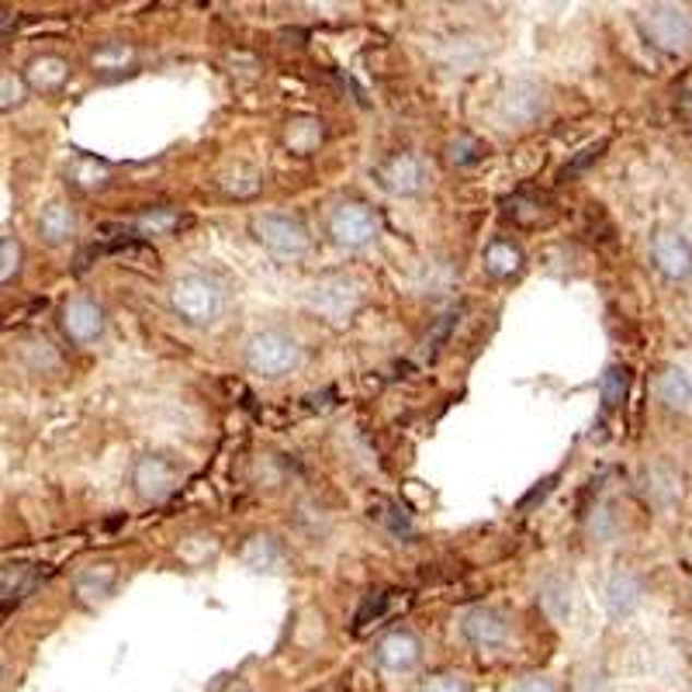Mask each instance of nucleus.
Masks as SVG:
<instances>
[{
  "label": "nucleus",
  "instance_id": "obj_1",
  "mask_svg": "<svg viewBox=\"0 0 692 692\" xmlns=\"http://www.w3.org/2000/svg\"><path fill=\"white\" fill-rule=\"evenodd\" d=\"M170 301H174V309L177 315L191 322V325H208L222 315V305H226V295H222V288L205 277V274H188V277H180L174 284V291H170Z\"/></svg>",
  "mask_w": 692,
  "mask_h": 692
},
{
  "label": "nucleus",
  "instance_id": "obj_2",
  "mask_svg": "<svg viewBox=\"0 0 692 692\" xmlns=\"http://www.w3.org/2000/svg\"><path fill=\"white\" fill-rule=\"evenodd\" d=\"M298 360H301V350H298V343L288 336V333H281V330H263L250 339L247 346V363H250V371L263 374V378H281V374H288L298 368Z\"/></svg>",
  "mask_w": 692,
  "mask_h": 692
},
{
  "label": "nucleus",
  "instance_id": "obj_3",
  "mask_svg": "<svg viewBox=\"0 0 692 692\" xmlns=\"http://www.w3.org/2000/svg\"><path fill=\"white\" fill-rule=\"evenodd\" d=\"M641 25H644L651 43H655L658 49H665V52H682V49L692 46V17L682 8H671V4L651 8L641 17Z\"/></svg>",
  "mask_w": 692,
  "mask_h": 692
},
{
  "label": "nucleus",
  "instance_id": "obj_4",
  "mask_svg": "<svg viewBox=\"0 0 692 692\" xmlns=\"http://www.w3.org/2000/svg\"><path fill=\"white\" fill-rule=\"evenodd\" d=\"M253 236L277 256H301L305 250L312 247V239H309V232H305L301 222L288 218V215H263V218H256L253 222Z\"/></svg>",
  "mask_w": 692,
  "mask_h": 692
},
{
  "label": "nucleus",
  "instance_id": "obj_5",
  "mask_svg": "<svg viewBox=\"0 0 692 692\" xmlns=\"http://www.w3.org/2000/svg\"><path fill=\"white\" fill-rule=\"evenodd\" d=\"M330 236L346 250L368 247V242L378 236V218L363 205H339L330 218Z\"/></svg>",
  "mask_w": 692,
  "mask_h": 692
},
{
  "label": "nucleus",
  "instance_id": "obj_6",
  "mask_svg": "<svg viewBox=\"0 0 692 692\" xmlns=\"http://www.w3.org/2000/svg\"><path fill=\"white\" fill-rule=\"evenodd\" d=\"M378 177H381V184L389 188L392 194H419L426 188V180H430V174H426V163L416 153L389 156L378 167Z\"/></svg>",
  "mask_w": 692,
  "mask_h": 692
},
{
  "label": "nucleus",
  "instance_id": "obj_7",
  "mask_svg": "<svg viewBox=\"0 0 692 692\" xmlns=\"http://www.w3.org/2000/svg\"><path fill=\"white\" fill-rule=\"evenodd\" d=\"M651 260L671 281H685L692 274V247L679 232H658L651 242Z\"/></svg>",
  "mask_w": 692,
  "mask_h": 692
},
{
  "label": "nucleus",
  "instance_id": "obj_8",
  "mask_svg": "<svg viewBox=\"0 0 692 692\" xmlns=\"http://www.w3.org/2000/svg\"><path fill=\"white\" fill-rule=\"evenodd\" d=\"M374 658L384 671H413L422 658V644L416 634H409V630H392L389 637H381Z\"/></svg>",
  "mask_w": 692,
  "mask_h": 692
},
{
  "label": "nucleus",
  "instance_id": "obj_9",
  "mask_svg": "<svg viewBox=\"0 0 692 692\" xmlns=\"http://www.w3.org/2000/svg\"><path fill=\"white\" fill-rule=\"evenodd\" d=\"M132 481H135V492L142 499H150V502H159V499H167L174 492V467L170 461H163V457H139L135 467H132Z\"/></svg>",
  "mask_w": 692,
  "mask_h": 692
},
{
  "label": "nucleus",
  "instance_id": "obj_10",
  "mask_svg": "<svg viewBox=\"0 0 692 692\" xmlns=\"http://www.w3.org/2000/svg\"><path fill=\"white\" fill-rule=\"evenodd\" d=\"M63 330L73 343H94L105 333V312L91 298H73L63 309Z\"/></svg>",
  "mask_w": 692,
  "mask_h": 692
},
{
  "label": "nucleus",
  "instance_id": "obj_11",
  "mask_svg": "<svg viewBox=\"0 0 692 692\" xmlns=\"http://www.w3.org/2000/svg\"><path fill=\"white\" fill-rule=\"evenodd\" d=\"M461 630H464L467 641H472L475 647H485V651L505 644V637H509V623L496 613V609H485V606L472 609V613H464Z\"/></svg>",
  "mask_w": 692,
  "mask_h": 692
},
{
  "label": "nucleus",
  "instance_id": "obj_12",
  "mask_svg": "<svg viewBox=\"0 0 692 692\" xmlns=\"http://www.w3.org/2000/svg\"><path fill=\"white\" fill-rule=\"evenodd\" d=\"M641 602V582L630 572H617L613 578L606 582V609L613 620H623L637 609Z\"/></svg>",
  "mask_w": 692,
  "mask_h": 692
},
{
  "label": "nucleus",
  "instance_id": "obj_13",
  "mask_svg": "<svg viewBox=\"0 0 692 692\" xmlns=\"http://www.w3.org/2000/svg\"><path fill=\"white\" fill-rule=\"evenodd\" d=\"M481 260H485V271L492 274V277H513V274L523 267V253H520V247H513L509 239L488 242Z\"/></svg>",
  "mask_w": 692,
  "mask_h": 692
},
{
  "label": "nucleus",
  "instance_id": "obj_14",
  "mask_svg": "<svg viewBox=\"0 0 692 692\" xmlns=\"http://www.w3.org/2000/svg\"><path fill=\"white\" fill-rule=\"evenodd\" d=\"M67 76H70V67L59 56L32 59V67H28V84L35 91H56V87H63Z\"/></svg>",
  "mask_w": 692,
  "mask_h": 692
},
{
  "label": "nucleus",
  "instance_id": "obj_15",
  "mask_svg": "<svg viewBox=\"0 0 692 692\" xmlns=\"http://www.w3.org/2000/svg\"><path fill=\"white\" fill-rule=\"evenodd\" d=\"M658 398L668 405V409H685L692 402V378L682 368H668L658 378Z\"/></svg>",
  "mask_w": 692,
  "mask_h": 692
},
{
  "label": "nucleus",
  "instance_id": "obj_16",
  "mask_svg": "<svg viewBox=\"0 0 692 692\" xmlns=\"http://www.w3.org/2000/svg\"><path fill=\"white\" fill-rule=\"evenodd\" d=\"M38 232H43L52 247H59V242H67L76 232V218L67 205H49L43 215H38Z\"/></svg>",
  "mask_w": 692,
  "mask_h": 692
},
{
  "label": "nucleus",
  "instance_id": "obj_17",
  "mask_svg": "<svg viewBox=\"0 0 692 692\" xmlns=\"http://www.w3.org/2000/svg\"><path fill=\"white\" fill-rule=\"evenodd\" d=\"M188 226H191L188 215H177V212H150V215H142L132 229L142 232V236H174V232L188 229Z\"/></svg>",
  "mask_w": 692,
  "mask_h": 692
},
{
  "label": "nucleus",
  "instance_id": "obj_18",
  "mask_svg": "<svg viewBox=\"0 0 692 692\" xmlns=\"http://www.w3.org/2000/svg\"><path fill=\"white\" fill-rule=\"evenodd\" d=\"M540 108H544V97H540L537 87L520 84V87L509 91V105H505V111H509V118H513V121H530Z\"/></svg>",
  "mask_w": 692,
  "mask_h": 692
},
{
  "label": "nucleus",
  "instance_id": "obj_19",
  "mask_svg": "<svg viewBox=\"0 0 692 692\" xmlns=\"http://www.w3.org/2000/svg\"><path fill=\"white\" fill-rule=\"evenodd\" d=\"M599 392H602L606 409H617V405L627 402V392H630V371L623 368V363H613V368H606V374L599 378Z\"/></svg>",
  "mask_w": 692,
  "mask_h": 692
},
{
  "label": "nucleus",
  "instance_id": "obj_20",
  "mask_svg": "<svg viewBox=\"0 0 692 692\" xmlns=\"http://www.w3.org/2000/svg\"><path fill=\"white\" fill-rule=\"evenodd\" d=\"M540 602L547 613H551V620H564L568 609H572V588H568L561 578H551L540 588Z\"/></svg>",
  "mask_w": 692,
  "mask_h": 692
},
{
  "label": "nucleus",
  "instance_id": "obj_21",
  "mask_svg": "<svg viewBox=\"0 0 692 692\" xmlns=\"http://www.w3.org/2000/svg\"><path fill=\"white\" fill-rule=\"evenodd\" d=\"M97 572L100 568H91V572H84L80 575V582H76V596L84 599V602H94V599H105L108 593H111V585H115V568L97 582Z\"/></svg>",
  "mask_w": 692,
  "mask_h": 692
},
{
  "label": "nucleus",
  "instance_id": "obj_22",
  "mask_svg": "<svg viewBox=\"0 0 692 692\" xmlns=\"http://www.w3.org/2000/svg\"><path fill=\"white\" fill-rule=\"evenodd\" d=\"M32 585H35V572H32V568H14V575H11V568H8V572H4V609H11V602L22 599Z\"/></svg>",
  "mask_w": 692,
  "mask_h": 692
},
{
  "label": "nucleus",
  "instance_id": "obj_23",
  "mask_svg": "<svg viewBox=\"0 0 692 692\" xmlns=\"http://www.w3.org/2000/svg\"><path fill=\"white\" fill-rule=\"evenodd\" d=\"M481 153H485V146L478 139H472V135H457L454 142H451V163L454 167H472V163H478L481 159Z\"/></svg>",
  "mask_w": 692,
  "mask_h": 692
},
{
  "label": "nucleus",
  "instance_id": "obj_24",
  "mask_svg": "<svg viewBox=\"0 0 692 692\" xmlns=\"http://www.w3.org/2000/svg\"><path fill=\"white\" fill-rule=\"evenodd\" d=\"M0 260H4V267H0V281L11 284L17 277V271H22V247H17L11 236L0 239Z\"/></svg>",
  "mask_w": 692,
  "mask_h": 692
},
{
  "label": "nucleus",
  "instance_id": "obj_25",
  "mask_svg": "<svg viewBox=\"0 0 692 692\" xmlns=\"http://www.w3.org/2000/svg\"><path fill=\"white\" fill-rule=\"evenodd\" d=\"M602 153H606V139H602V142H596V146H585V150H582V153H578V156H575V159L568 163V167L561 170V177H564V180H568V177H578V174L588 167V163H596Z\"/></svg>",
  "mask_w": 692,
  "mask_h": 692
},
{
  "label": "nucleus",
  "instance_id": "obj_26",
  "mask_svg": "<svg viewBox=\"0 0 692 692\" xmlns=\"http://www.w3.org/2000/svg\"><path fill=\"white\" fill-rule=\"evenodd\" d=\"M513 692H558V685L551 679H544V676H526L513 685Z\"/></svg>",
  "mask_w": 692,
  "mask_h": 692
},
{
  "label": "nucleus",
  "instance_id": "obj_27",
  "mask_svg": "<svg viewBox=\"0 0 692 692\" xmlns=\"http://www.w3.org/2000/svg\"><path fill=\"white\" fill-rule=\"evenodd\" d=\"M422 692H467V689L454 676H437V679H430V682L422 685Z\"/></svg>",
  "mask_w": 692,
  "mask_h": 692
},
{
  "label": "nucleus",
  "instance_id": "obj_28",
  "mask_svg": "<svg viewBox=\"0 0 692 692\" xmlns=\"http://www.w3.org/2000/svg\"><path fill=\"white\" fill-rule=\"evenodd\" d=\"M0 84H4V111H8L11 105H17V100H22V80H14L11 73H4V80H0Z\"/></svg>",
  "mask_w": 692,
  "mask_h": 692
}]
</instances>
